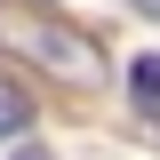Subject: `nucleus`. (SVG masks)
I'll list each match as a JSON object with an SVG mask.
<instances>
[{
	"label": "nucleus",
	"mask_w": 160,
	"mask_h": 160,
	"mask_svg": "<svg viewBox=\"0 0 160 160\" xmlns=\"http://www.w3.org/2000/svg\"><path fill=\"white\" fill-rule=\"evenodd\" d=\"M24 48V56H40L48 72H64L72 88H96L104 80V56H96V40L88 32H72V24H24V32H8Z\"/></svg>",
	"instance_id": "obj_1"
},
{
	"label": "nucleus",
	"mask_w": 160,
	"mask_h": 160,
	"mask_svg": "<svg viewBox=\"0 0 160 160\" xmlns=\"http://www.w3.org/2000/svg\"><path fill=\"white\" fill-rule=\"evenodd\" d=\"M128 96H136V112L160 120V56H136V64H128Z\"/></svg>",
	"instance_id": "obj_2"
},
{
	"label": "nucleus",
	"mask_w": 160,
	"mask_h": 160,
	"mask_svg": "<svg viewBox=\"0 0 160 160\" xmlns=\"http://www.w3.org/2000/svg\"><path fill=\"white\" fill-rule=\"evenodd\" d=\"M24 120H32V96H24V88H8V80H0V136H16Z\"/></svg>",
	"instance_id": "obj_3"
},
{
	"label": "nucleus",
	"mask_w": 160,
	"mask_h": 160,
	"mask_svg": "<svg viewBox=\"0 0 160 160\" xmlns=\"http://www.w3.org/2000/svg\"><path fill=\"white\" fill-rule=\"evenodd\" d=\"M8 160H56V152H40V144H16V152H8Z\"/></svg>",
	"instance_id": "obj_4"
},
{
	"label": "nucleus",
	"mask_w": 160,
	"mask_h": 160,
	"mask_svg": "<svg viewBox=\"0 0 160 160\" xmlns=\"http://www.w3.org/2000/svg\"><path fill=\"white\" fill-rule=\"evenodd\" d=\"M128 8H144V16H160V0H128Z\"/></svg>",
	"instance_id": "obj_5"
}]
</instances>
